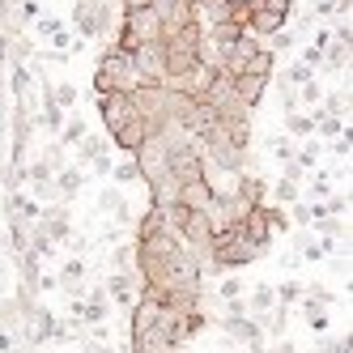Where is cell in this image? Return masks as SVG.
<instances>
[{"mask_svg":"<svg viewBox=\"0 0 353 353\" xmlns=\"http://www.w3.org/2000/svg\"><path fill=\"white\" fill-rule=\"evenodd\" d=\"M200 43H205V26H200V21H188V26H179V30H162L158 47H162V68H166V77H179V72L196 68ZM166 77H162V81H166Z\"/></svg>","mask_w":353,"mask_h":353,"instance_id":"cell-1","label":"cell"},{"mask_svg":"<svg viewBox=\"0 0 353 353\" xmlns=\"http://www.w3.org/2000/svg\"><path fill=\"white\" fill-rule=\"evenodd\" d=\"M196 149H200V158H205V166L213 170H225V174H243L247 166V149L221 128V123H213L209 132H200L196 137Z\"/></svg>","mask_w":353,"mask_h":353,"instance_id":"cell-2","label":"cell"},{"mask_svg":"<svg viewBox=\"0 0 353 353\" xmlns=\"http://www.w3.org/2000/svg\"><path fill=\"white\" fill-rule=\"evenodd\" d=\"M272 64H276V56L268 52L264 43H256L251 34H243L234 47H225V52H221V72H225V77H247V72H256V77H272Z\"/></svg>","mask_w":353,"mask_h":353,"instance_id":"cell-3","label":"cell"},{"mask_svg":"<svg viewBox=\"0 0 353 353\" xmlns=\"http://www.w3.org/2000/svg\"><path fill=\"white\" fill-rule=\"evenodd\" d=\"M141 85V77H137V64H132V56H123L119 47H107L103 52V60H98V68H94V94L103 98V94H111V90H119V94H132Z\"/></svg>","mask_w":353,"mask_h":353,"instance_id":"cell-4","label":"cell"},{"mask_svg":"<svg viewBox=\"0 0 353 353\" xmlns=\"http://www.w3.org/2000/svg\"><path fill=\"white\" fill-rule=\"evenodd\" d=\"M158 39H162L158 17L149 13V9H132V13H123V21H119V34H115V43H111V47H119L123 56H132L137 47H145V43H158Z\"/></svg>","mask_w":353,"mask_h":353,"instance_id":"cell-5","label":"cell"},{"mask_svg":"<svg viewBox=\"0 0 353 353\" xmlns=\"http://www.w3.org/2000/svg\"><path fill=\"white\" fill-rule=\"evenodd\" d=\"M290 13H294V0H256V5H247V34H276L290 26Z\"/></svg>","mask_w":353,"mask_h":353,"instance_id":"cell-6","label":"cell"},{"mask_svg":"<svg viewBox=\"0 0 353 353\" xmlns=\"http://www.w3.org/2000/svg\"><path fill=\"white\" fill-rule=\"evenodd\" d=\"M72 26L81 30V39H107L111 0H72Z\"/></svg>","mask_w":353,"mask_h":353,"instance_id":"cell-7","label":"cell"},{"mask_svg":"<svg viewBox=\"0 0 353 353\" xmlns=\"http://www.w3.org/2000/svg\"><path fill=\"white\" fill-rule=\"evenodd\" d=\"M149 13L158 17L162 30H179L188 21H200L196 17V0H149Z\"/></svg>","mask_w":353,"mask_h":353,"instance_id":"cell-8","label":"cell"},{"mask_svg":"<svg viewBox=\"0 0 353 353\" xmlns=\"http://www.w3.org/2000/svg\"><path fill=\"white\" fill-rule=\"evenodd\" d=\"M132 94H119V90H111V94H103L98 98V119H103V128H107V137L119 128V123H128L132 119Z\"/></svg>","mask_w":353,"mask_h":353,"instance_id":"cell-9","label":"cell"},{"mask_svg":"<svg viewBox=\"0 0 353 353\" xmlns=\"http://www.w3.org/2000/svg\"><path fill=\"white\" fill-rule=\"evenodd\" d=\"M234 230H239V239H247L251 247H256L260 251V256H264V251H268V243H272V225H268V205H260V209H251L239 225H234Z\"/></svg>","mask_w":353,"mask_h":353,"instance_id":"cell-10","label":"cell"},{"mask_svg":"<svg viewBox=\"0 0 353 353\" xmlns=\"http://www.w3.org/2000/svg\"><path fill=\"white\" fill-rule=\"evenodd\" d=\"M149 137H154V132H149L145 115H141V111H132V119H128V123H119V128L111 132V145H115V149H123V154L132 158V154H137V149H141Z\"/></svg>","mask_w":353,"mask_h":353,"instance_id":"cell-11","label":"cell"},{"mask_svg":"<svg viewBox=\"0 0 353 353\" xmlns=\"http://www.w3.org/2000/svg\"><path fill=\"white\" fill-rule=\"evenodd\" d=\"M221 332L225 336H230V341H239V345H247V353L251 349H264V327L256 323V319H247V315H225L221 319Z\"/></svg>","mask_w":353,"mask_h":353,"instance_id":"cell-12","label":"cell"},{"mask_svg":"<svg viewBox=\"0 0 353 353\" xmlns=\"http://www.w3.org/2000/svg\"><path fill=\"white\" fill-rule=\"evenodd\" d=\"M39 230L52 239V243H72V221H68V209L64 205H52V209H43L39 213Z\"/></svg>","mask_w":353,"mask_h":353,"instance_id":"cell-13","label":"cell"},{"mask_svg":"<svg viewBox=\"0 0 353 353\" xmlns=\"http://www.w3.org/2000/svg\"><path fill=\"white\" fill-rule=\"evenodd\" d=\"M103 285H107V298H111V302H119L123 311H132V302H137V294H141L137 272H111Z\"/></svg>","mask_w":353,"mask_h":353,"instance_id":"cell-14","label":"cell"},{"mask_svg":"<svg viewBox=\"0 0 353 353\" xmlns=\"http://www.w3.org/2000/svg\"><path fill=\"white\" fill-rule=\"evenodd\" d=\"M132 64H137V77L141 81H162L166 77V68H162V47L158 43H145L132 52Z\"/></svg>","mask_w":353,"mask_h":353,"instance_id":"cell-15","label":"cell"},{"mask_svg":"<svg viewBox=\"0 0 353 353\" xmlns=\"http://www.w3.org/2000/svg\"><path fill=\"white\" fill-rule=\"evenodd\" d=\"M268 85H272V77H256V72H247V77H234V94H239V103H243L247 111H256V107L264 103Z\"/></svg>","mask_w":353,"mask_h":353,"instance_id":"cell-16","label":"cell"},{"mask_svg":"<svg viewBox=\"0 0 353 353\" xmlns=\"http://www.w3.org/2000/svg\"><path fill=\"white\" fill-rule=\"evenodd\" d=\"M98 209H103L115 225H132V221H137V217H132V205L123 200L119 188H103V192H98Z\"/></svg>","mask_w":353,"mask_h":353,"instance_id":"cell-17","label":"cell"},{"mask_svg":"<svg viewBox=\"0 0 353 353\" xmlns=\"http://www.w3.org/2000/svg\"><path fill=\"white\" fill-rule=\"evenodd\" d=\"M174 205H183L188 213H209L213 192H209L205 179H200V183H179V192H174Z\"/></svg>","mask_w":353,"mask_h":353,"instance_id":"cell-18","label":"cell"},{"mask_svg":"<svg viewBox=\"0 0 353 353\" xmlns=\"http://www.w3.org/2000/svg\"><path fill=\"white\" fill-rule=\"evenodd\" d=\"M39 213H43L39 200L21 196V192H9V196H5V217H9V221H26V225H34Z\"/></svg>","mask_w":353,"mask_h":353,"instance_id":"cell-19","label":"cell"},{"mask_svg":"<svg viewBox=\"0 0 353 353\" xmlns=\"http://www.w3.org/2000/svg\"><path fill=\"white\" fill-rule=\"evenodd\" d=\"M81 183H85V170H81V166H64V170H56V179H52V188H56V200L77 196V192H81Z\"/></svg>","mask_w":353,"mask_h":353,"instance_id":"cell-20","label":"cell"},{"mask_svg":"<svg viewBox=\"0 0 353 353\" xmlns=\"http://www.w3.org/2000/svg\"><path fill=\"white\" fill-rule=\"evenodd\" d=\"M243 34H247V30L239 26V21H221V26H209V34H205V39L217 47V52H225V47H234Z\"/></svg>","mask_w":353,"mask_h":353,"instance_id":"cell-21","label":"cell"},{"mask_svg":"<svg viewBox=\"0 0 353 353\" xmlns=\"http://www.w3.org/2000/svg\"><path fill=\"white\" fill-rule=\"evenodd\" d=\"M166 230V217H162V209H154L149 205L145 213H141V221H137V239L132 243H145V239H154V234H162Z\"/></svg>","mask_w":353,"mask_h":353,"instance_id":"cell-22","label":"cell"},{"mask_svg":"<svg viewBox=\"0 0 353 353\" xmlns=\"http://www.w3.org/2000/svg\"><path fill=\"white\" fill-rule=\"evenodd\" d=\"M47 85H52V81H43V128L52 132V137H60V128H64L68 111H60V107L52 103V94H47Z\"/></svg>","mask_w":353,"mask_h":353,"instance_id":"cell-23","label":"cell"},{"mask_svg":"<svg viewBox=\"0 0 353 353\" xmlns=\"http://www.w3.org/2000/svg\"><path fill=\"white\" fill-rule=\"evenodd\" d=\"M85 132H90V123L81 119V115H72V119H64V128H60V149H77L81 141H85Z\"/></svg>","mask_w":353,"mask_h":353,"instance_id":"cell-24","label":"cell"},{"mask_svg":"<svg viewBox=\"0 0 353 353\" xmlns=\"http://www.w3.org/2000/svg\"><path fill=\"white\" fill-rule=\"evenodd\" d=\"M247 307L256 311V315H268V311L276 307V290H272L268 281H256V285H251V298H247Z\"/></svg>","mask_w":353,"mask_h":353,"instance_id":"cell-25","label":"cell"},{"mask_svg":"<svg viewBox=\"0 0 353 353\" xmlns=\"http://www.w3.org/2000/svg\"><path fill=\"white\" fill-rule=\"evenodd\" d=\"M323 68L327 72H349V43H327L323 47Z\"/></svg>","mask_w":353,"mask_h":353,"instance_id":"cell-26","label":"cell"},{"mask_svg":"<svg viewBox=\"0 0 353 353\" xmlns=\"http://www.w3.org/2000/svg\"><path fill=\"white\" fill-rule=\"evenodd\" d=\"M285 217H290V225H307V230H311L319 217H327V209L323 205H302V200H294V213H285Z\"/></svg>","mask_w":353,"mask_h":353,"instance_id":"cell-27","label":"cell"},{"mask_svg":"<svg viewBox=\"0 0 353 353\" xmlns=\"http://www.w3.org/2000/svg\"><path fill=\"white\" fill-rule=\"evenodd\" d=\"M98 158H107V137L85 132V141L77 145V162H98Z\"/></svg>","mask_w":353,"mask_h":353,"instance_id":"cell-28","label":"cell"},{"mask_svg":"<svg viewBox=\"0 0 353 353\" xmlns=\"http://www.w3.org/2000/svg\"><path fill=\"white\" fill-rule=\"evenodd\" d=\"M336 243L332 239H319V234H307V239H302V247H298V256L302 260H323L327 256V251H332Z\"/></svg>","mask_w":353,"mask_h":353,"instance_id":"cell-29","label":"cell"},{"mask_svg":"<svg viewBox=\"0 0 353 353\" xmlns=\"http://www.w3.org/2000/svg\"><path fill=\"white\" fill-rule=\"evenodd\" d=\"M285 128H290L294 137H307V141H311V137H315V111H311V115H307V111H290V115H285Z\"/></svg>","mask_w":353,"mask_h":353,"instance_id":"cell-30","label":"cell"},{"mask_svg":"<svg viewBox=\"0 0 353 353\" xmlns=\"http://www.w3.org/2000/svg\"><path fill=\"white\" fill-rule=\"evenodd\" d=\"M311 230H315L319 239H332V243H336V239H345V234H349V225H345V217H319Z\"/></svg>","mask_w":353,"mask_h":353,"instance_id":"cell-31","label":"cell"},{"mask_svg":"<svg viewBox=\"0 0 353 353\" xmlns=\"http://www.w3.org/2000/svg\"><path fill=\"white\" fill-rule=\"evenodd\" d=\"M111 179H115V183H145V179H141V166H137V158L111 162Z\"/></svg>","mask_w":353,"mask_h":353,"instance_id":"cell-32","label":"cell"},{"mask_svg":"<svg viewBox=\"0 0 353 353\" xmlns=\"http://www.w3.org/2000/svg\"><path fill=\"white\" fill-rule=\"evenodd\" d=\"M47 94H52V103L60 111H72L77 107V90H72V81H56V85H47Z\"/></svg>","mask_w":353,"mask_h":353,"instance_id":"cell-33","label":"cell"},{"mask_svg":"<svg viewBox=\"0 0 353 353\" xmlns=\"http://www.w3.org/2000/svg\"><path fill=\"white\" fill-rule=\"evenodd\" d=\"M345 128H349V119H336V115H323V111H315V132H319V137H332V141H336Z\"/></svg>","mask_w":353,"mask_h":353,"instance_id":"cell-34","label":"cell"},{"mask_svg":"<svg viewBox=\"0 0 353 353\" xmlns=\"http://www.w3.org/2000/svg\"><path fill=\"white\" fill-rule=\"evenodd\" d=\"M298 196H302V192H298V183H294V179H276V183H272V200H268V205H281V209H285V205H294Z\"/></svg>","mask_w":353,"mask_h":353,"instance_id":"cell-35","label":"cell"},{"mask_svg":"<svg viewBox=\"0 0 353 353\" xmlns=\"http://www.w3.org/2000/svg\"><path fill=\"white\" fill-rule=\"evenodd\" d=\"M319 98H323V90H319V81L311 77L307 85H298V90H294V107H298V111H302V107H315Z\"/></svg>","mask_w":353,"mask_h":353,"instance_id":"cell-36","label":"cell"},{"mask_svg":"<svg viewBox=\"0 0 353 353\" xmlns=\"http://www.w3.org/2000/svg\"><path fill=\"white\" fill-rule=\"evenodd\" d=\"M272 290H276V307H294V302H302V294H307L302 281H285V285H272Z\"/></svg>","mask_w":353,"mask_h":353,"instance_id":"cell-37","label":"cell"},{"mask_svg":"<svg viewBox=\"0 0 353 353\" xmlns=\"http://www.w3.org/2000/svg\"><path fill=\"white\" fill-rule=\"evenodd\" d=\"M17 323H21L17 298H5V294H0V327H17Z\"/></svg>","mask_w":353,"mask_h":353,"instance_id":"cell-38","label":"cell"},{"mask_svg":"<svg viewBox=\"0 0 353 353\" xmlns=\"http://www.w3.org/2000/svg\"><path fill=\"white\" fill-rule=\"evenodd\" d=\"M30 26H34L43 39H52V34H60V30H64V21H60V17H52V13H39V17L30 21Z\"/></svg>","mask_w":353,"mask_h":353,"instance_id":"cell-39","label":"cell"},{"mask_svg":"<svg viewBox=\"0 0 353 353\" xmlns=\"http://www.w3.org/2000/svg\"><path fill=\"white\" fill-rule=\"evenodd\" d=\"M111 268H115V272H132V243H119V247L111 251Z\"/></svg>","mask_w":353,"mask_h":353,"instance_id":"cell-40","label":"cell"},{"mask_svg":"<svg viewBox=\"0 0 353 353\" xmlns=\"http://www.w3.org/2000/svg\"><path fill=\"white\" fill-rule=\"evenodd\" d=\"M290 47H294V34H290V26H285V30H276V34H268V52H272V56L290 52Z\"/></svg>","mask_w":353,"mask_h":353,"instance_id":"cell-41","label":"cell"},{"mask_svg":"<svg viewBox=\"0 0 353 353\" xmlns=\"http://www.w3.org/2000/svg\"><path fill=\"white\" fill-rule=\"evenodd\" d=\"M217 298H221V302H234V298H243V281H234V276H225V281L217 285Z\"/></svg>","mask_w":353,"mask_h":353,"instance_id":"cell-42","label":"cell"},{"mask_svg":"<svg viewBox=\"0 0 353 353\" xmlns=\"http://www.w3.org/2000/svg\"><path fill=\"white\" fill-rule=\"evenodd\" d=\"M272 154L281 162H294V141L290 137H272Z\"/></svg>","mask_w":353,"mask_h":353,"instance_id":"cell-43","label":"cell"},{"mask_svg":"<svg viewBox=\"0 0 353 353\" xmlns=\"http://www.w3.org/2000/svg\"><path fill=\"white\" fill-rule=\"evenodd\" d=\"M332 183H336L332 174H319V179L311 183V196H319V200H323V196H332Z\"/></svg>","mask_w":353,"mask_h":353,"instance_id":"cell-44","label":"cell"},{"mask_svg":"<svg viewBox=\"0 0 353 353\" xmlns=\"http://www.w3.org/2000/svg\"><path fill=\"white\" fill-rule=\"evenodd\" d=\"M17 349V336H13V327H0V353H13Z\"/></svg>","mask_w":353,"mask_h":353,"instance_id":"cell-45","label":"cell"},{"mask_svg":"<svg viewBox=\"0 0 353 353\" xmlns=\"http://www.w3.org/2000/svg\"><path fill=\"white\" fill-rule=\"evenodd\" d=\"M85 353H115V349H111V341H90Z\"/></svg>","mask_w":353,"mask_h":353,"instance_id":"cell-46","label":"cell"},{"mask_svg":"<svg viewBox=\"0 0 353 353\" xmlns=\"http://www.w3.org/2000/svg\"><path fill=\"white\" fill-rule=\"evenodd\" d=\"M323 353H349V336H345V341H332V345H323Z\"/></svg>","mask_w":353,"mask_h":353,"instance_id":"cell-47","label":"cell"},{"mask_svg":"<svg viewBox=\"0 0 353 353\" xmlns=\"http://www.w3.org/2000/svg\"><path fill=\"white\" fill-rule=\"evenodd\" d=\"M123 13H132V9H149V0H119Z\"/></svg>","mask_w":353,"mask_h":353,"instance_id":"cell-48","label":"cell"},{"mask_svg":"<svg viewBox=\"0 0 353 353\" xmlns=\"http://www.w3.org/2000/svg\"><path fill=\"white\" fill-rule=\"evenodd\" d=\"M5 281H9V264H0V290H5Z\"/></svg>","mask_w":353,"mask_h":353,"instance_id":"cell-49","label":"cell"},{"mask_svg":"<svg viewBox=\"0 0 353 353\" xmlns=\"http://www.w3.org/2000/svg\"><path fill=\"white\" fill-rule=\"evenodd\" d=\"M0 128H5V94H0Z\"/></svg>","mask_w":353,"mask_h":353,"instance_id":"cell-50","label":"cell"}]
</instances>
